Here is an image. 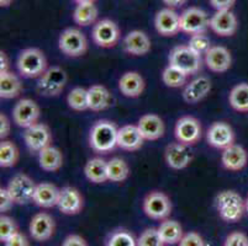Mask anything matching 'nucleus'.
Here are the masks:
<instances>
[{"label":"nucleus","mask_w":248,"mask_h":246,"mask_svg":"<svg viewBox=\"0 0 248 246\" xmlns=\"http://www.w3.org/2000/svg\"><path fill=\"white\" fill-rule=\"evenodd\" d=\"M119 128L109 119H99L89 132V145L96 154H108L117 146Z\"/></svg>","instance_id":"obj_1"},{"label":"nucleus","mask_w":248,"mask_h":246,"mask_svg":"<svg viewBox=\"0 0 248 246\" xmlns=\"http://www.w3.org/2000/svg\"><path fill=\"white\" fill-rule=\"evenodd\" d=\"M16 68L20 76L26 79H38L48 68L47 58L40 48H25L17 56Z\"/></svg>","instance_id":"obj_2"},{"label":"nucleus","mask_w":248,"mask_h":246,"mask_svg":"<svg viewBox=\"0 0 248 246\" xmlns=\"http://www.w3.org/2000/svg\"><path fill=\"white\" fill-rule=\"evenodd\" d=\"M215 207L221 219L227 223L238 222L246 212L243 198L232 189H225L216 195Z\"/></svg>","instance_id":"obj_3"},{"label":"nucleus","mask_w":248,"mask_h":246,"mask_svg":"<svg viewBox=\"0 0 248 246\" xmlns=\"http://www.w3.org/2000/svg\"><path fill=\"white\" fill-rule=\"evenodd\" d=\"M68 83V74L58 65H52L37 79L36 90L45 98H56L63 92Z\"/></svg>","instance_id":"obj_4"},{"label":"nucleus","mask_w":248,"mask_h":246,"mask_svg":"<svg viewBox=\"0 0 248 246\" xmlns=\"http://www.w3.org/2000/svg\"><path fill=\"white\" fill-rule=\"evenodd\" d=\"M169 64L180 69L189 76L199 73L202 67V58L188 44H180L174 47L169 53Z\"/></svg>","instance_id":"obj_5"},{"label":"nucleus","mask_w":248,"mask_h":246,"mask_svg":"<svg viewBox=\"0 0 248 246\" xmlns=\"http://www.w3.org/2000/svg\"><path fill=\"white\" fill-rule=\"evenodd\" d=\"M58 48L69 58L82 57L88 51V40L80 30L68 27L58 37Z\"/></svg>","instance_id":"obj_6"},{"label":"nucleus","mask_w":248,"mask_h":246,"mask_svg":"<svg viewBox=\"0 0 248 246\" xmlns=\"http://www.w3.org/2000/svg\"><path fill=\"white\" fill-rule=\"evenodd\" d=\"M36 186H37V184L31 179L28 174L20 173L11 177L6 188L14 200L15 204L26 206L29 203L33 202Z\"/></svg>","instance_id":"obj_7"},{"label":"nucleus","mask_w":248,"mask_h":246,"mask_svg":"<svg viewBox=\"0 0 248 246\" xmlns=\"http://www.w3.org/2000/svg\"><path fill=\"white\" fill-rule=\"evenodd\" d=\"M142 208L151 219L164 220L172 213V201L162 191H151L142 202Z\"/></svg>","instance_id":"obj_8"},{"label":"nucleus","mask_w":248,"mask_h":246,"mask_svg":"<svg viewBox=\"0 0 248 246\" xmlns=\"http://www.w3.org/2000/svg\"><path fill=\"white\" fill-rule=\"evenodd\" d=\"M120 27L111 19L99 20L92 30L93 42L100 48H112L120 41Z\"/></svg>","instance_id":"obj_9"},{"label":"nucleus","mask_w":248,"mask_h":246,"mask_svg":"<svg viewBox=\"0 0 248 246\" xmlns=\"http://www.w3.org/2000/svg\"><path fill=\"white\" fill-rule=\"evenodd\" d=\"M210 29V19L206 11L197 6H190L180 14V31L188 35L205 33Z\"/></svg>","instance_id":"obj_10"},{"label":"nucleus","mask_w":248,"mask_h":246,"mask_svg":"<svg viewBox=\"0 0 248 246\" xmlns=\"http://www.w3.org/2000/svg\"><path fill=\"white\" fill-rule=\"evenodd\" d=\"M202 123L195 117L183 116L175 122L174 137L179 143L186 146L195 145L202 139Z\"/></svg>","instance_id":"obj_11"},{"label":"nucleus","mask_w":248,"mask_h":246,"mask_svg":"<svg viewBox=\"0 0 248 246\" xmlns=\"http://www.w3.org/2000/svg\"><path fill=\"white\" fill-rule=\"evenodd\" d=\"M40 116L41 107L32 99H21L13 108V122L24 130L38 123Z\"/></svg>","instance_id":"obj_12"},{"label":"nucleus","mask_w":248,"mask_h":246,"mask_svg":"<svg viewBox=\"0 0 248 246\" xmlns=\"http://www.w3.org/2000/svg\"><path fill=\"white\" fill-rule=\"evenodd\" d=\"M52 132L46 123L38 122L36 125L26 128L24 132V142L30 152L38 153L47 146L52 145Z\"/></svg>","instance_id":"obj_13"},{"label":"nucleus","mask_w":248,"mask_h":246,"mask_svg":"<svg viewBox=\"0 0 248 246\" xmlns=\"http://www.w3.org/2000/svg\"><path fill=\"white\" fill-rule=\"evenodd\" d=\"M31 238L37 243H45L52 239L56 232L55 218L46 212L36 213L29 224Z\"/></svg>","instance_id":"obj_14"},{"label":"nucleus","mask_w":248,"mask_h":246,"mask_svg":"<svg viewBox=\"0 0 248 246\" xmlns=\"http://www.w3.org/2000/svg\"><path fill=\"white\" fill-rule=\"evenodd\" d=\"M234 132L231 126L224 121L214 122L210 127L207 128L206 132V142L210 146L215 149L229 148L232 144H234Z\"/></svg>","instance_id":"obj_15"},{"label":"nucleus","mask_w":248,"mask_h":246,"mask_svg":"<svg viewBox=\"0 0 248 246\" xmlns=\"http://www.w3.org/2000/svg\"><path fill=\"white\" fill-rule=\"evenodd\" d=\"M164 161L167 166L173 170H184L193 161V154L189 150V146L174 142L168 144L164 149Z\"/></svg>","instance_id":"obj_16"},{"label":"nucleus","mask_w":248,"mask_h":246,"mask_svg":"<svg viewBox=\"0 0 248 246\" xmlns=\"http://www.w3.org/2000/svg\"><path fill=\"white\" fill-rule=\"evenodd\" d=\"M84 198L79 189L73 186H64L61 188L57 208L66 216H77L83 211Z\"/></svg>","instance_id":"obj_17"},{"label":"nucleus","mask_w":248,"mask_h":246,"mask_svg":"<svg viewBox=\"0 0 248 246\" xmlns=\"http://www.w3.org/2000/svg\"><path fill=\"white\" fill-rule=\"evenodd\" d=\"M155 27L161 36L173 37L180 32V15L174 9H161L155 15Z\"/></svg>","instance_id":"obj_18"},{"label":"nucleus","mask_w":248,"mask_h":246,"mask_svg":"<svg viewBox=\"0 0 248 246\" xmlns=\"http://www.w3.org/2000/svg\"><path fill=\"white\" fill-rule=\"evenodd\" d=\"M211 89H213V83H211L210 78L205 75L197 76L191 81L186 83L183 89V100L189 105H195L207 98V95L211 92Z\"/></svg>","instance_id":"obj_19"},{"label":"nucleus","mask_w":248,"mask_h":246,"mask_svg":"<svg viewBox=\"0 0 248 246\" xmlns=\"http://www.w3.org/2000/svg\"><path fill=\"white\" fill-rule=\"evenodd\" d=\"M238 29V20L232 10L216 11L210 17V30L220 37H231Z\"/></svg>","instance_id":"obj_20"},{"label":"nucleus","mask_w":248,"mask_h":246,"mask_svg":"<svg viewBox=\"0 0 248 246\" xmlns=\"http://www.w3.org/2000/svg\"><path fill=\"white\" fill-rule=\"evenodd\" d=\"M123 47L124 51L130 56L141 57L150 53L152 42L146 32L141 30H132L124 37Z\"/></svg>","instance_id":"obj_21"},{"label":"nucleus","mask_w":248,"mask_h":246,"mask_svg":"<svg viewBox=\"0 0 248 246\" xmlns=\"http://www.w3.org/2000/svg\"><path fill=\"white\" fill-rule=\"evenodd\" d=\"M204 63L213 73H225L232 65V54L226 47L213 46L204 56Z\"/></svg>","instance_id":"obj_22"},{"label":"nucleus","mask_w":248,"mask_h":246,"mask_svg":"<svg viewBox=\"0 0 248 246\" xmlns=\"http://www.w3.org/2000/svg\"><path fill=\"white\" fill-rule=\"evenodd\" d=\"M137 127L145 141H158L166 132L163 119L155 114H146L140 117Z\"/></svg>","instance_id":"obj_23"},{"label":"nucleus","mask_w":248,"mask_h":246,"mask_svg":"<svg viewBox=\"0 0 248 246\" xmlns=\"http://www.w3.org/2000/svg\"><path fill=\"white\" fill-rule=\"evenodd\" d=\"M145 144L137 125H125L119 128L117 133V146L126 152H137Z\"/></svg>","instance_id":"obj_24"},{"label":"nucleus","mask_w":248,"mask_h":246,"mask_svg":"<svg viewBox=\"0 0 248 246\" xmlns=\"http://www.w3.org/2000/svg\"><path fill=\"white\" fill-rule=\"evenodd\" d=\"M145 79L139 72H126L119 79V90L126 98H140L145 91Z\"/></svg>","instance_id":"obj_25"},{"label":"nucleus","mask_w":248,"mask_h":246,"mask_svg":"<svg viewBox=\"0 0 248 246\" xmlns=\"http://www.w3.org/2000/svg\"><path fill=\"white\" fill-rule=\"evenodd\" d=\"M247 161V152L238 144H232L229 148L224 149L221 154V164L229 171H241L246 168Z\"/></svg>","instance_id":"obj_26"},{"label":"nucleus","mask_w":248,"mask_h":246,"mask_svg":"<svg viewBox=\"0 0 248 246\" xmlns=\"http://www.w3.org/2000/svg\"><path fill=\"white\" fill-rule=\"evenodd\" d=\"M61 188L51 182L37 184L33 195V203L40 208H53L57 207Z\"/></svg>","instance_id":"obj_27"},{"label":"nucleus","mask_w":248,"mask_h":246,"mask_svg":"<svg viewBox=\"0 0 248 246\" xmlns=\"http://www.w3.org/2000/svg\"><path fill=\"white\" fill-rule=\"evenodd\" d=\"M88 103H89L90 111H105L112 103L111 92L101 84L92 85L88 87Z\"/></svg>","instance_id":"obj_28"},{"label":"nucleus","mask_w":248,"mask_h":246,"mask_svg":"<svg viewBox=\"0 0 248 246\" xmlns=\"http://www.w3.org/2000/svg\"><path fill=\"white\" fill-rule=\"evenodd\" d=\"M84 175L90 182L95 185L105 184L109 181L108 175V161L103 158H92L88 160L84 165Z\"/></svg>","instance_id":"obj_29"},{"label":"nucleus","mask_w":248,"mask_h":246,"mask_svg":"<svg viewBox=\"0 0 248 246\" xmlns=\"http://www.w3.org/2000/svg\"><path fill=\"white\" fill-rule=\"evenodd\" d=\"M22 90V83L17 74L11 71L0 73V98L4 100H11L20 96Z\"/></svg>","instance_id":"obj_30"},{"label":"nucleus","mask_w":248,"mask_h":246,"mask_svg":"<svg viewBox=\"0 0 248 246\" xmlns=\"http://www.w3.org/2000/svg\"><path fill=\"white\" fill-rule=\"evenodd\" d=\"M38 157V165L44 171L47 173H56L63 166V153L60 149L53 145H49L45 148L44 150L37 154Z\"/></svg>","instance_id":"obj_31"},{"label":"nucleus","mask_w":248,"mask_h":246,"mask_svg":"<svg viewBox=\"0 0 248 246\" xmlns=\"http://www.w3.org/2000/svg\"><path fill=\"white\" fill-rule=\"evenodd\" d=\"M161 239L166 245H178L184 236L183 227L179 222L173 219H164L157 228Z\"/></svg>","instance_id":"obj_32"},{"label":"nucleus","mask_w":248,"mask_h":246,"mask_svg":"<svg viewBox=\"0 0 248 246\" xmlns=\"http://www.w3.org/2000/svg\"><path fill=\"white\" fill-rule=\"evenodd\" d=\"M99 11L95 3L77 4L73 11V21L78 26L87 27L90 25H95L98 19Z\"/></svg>","instance_id":"obj_33"},{"label":"nucleus","mask_w":248,"mask_h":246,"mask_svg":"<svg viewBox=\"0 0 248 246\" xmlns=\"http://www.w3.org/2000/svg\"><path fill=\"white\" fill-rule=\"evenodd\" d=\"M229 102L234 111L246 114L248 112V84L241 83L234 85L229 95Z\"/></svg>","instance_id":"obj_34"},{"label":"nucleus","mask_w":248,"mask_h":246,"mask_svg":"<svg viewBox=\"0 0 248 246\" xmlns=\"http://www.w3.org/2000/svg\"><path fill=\"white\" fill-rule=\"evenodd\" d=\"M20 159V152L16 144L3 139L0 143V166L3 169L14 168Z\"/></svg>","instance_id":"obj_35"},{"label":"nucleus","mask_w":248,"mask_h":246,"mask_svg":"<svg viewBox=\"0 0 248 246\" xmlns=\"http://www.w3.org/2000/svg\"><path fill=\"white\" fill-rule=\"evenodd\" d=\"M108 175L109 181L124 182L130 176V166L123 158H112L108 161Z\"/></svg>","instance_id":"obj_36"},{"label":"nucleus","mask_w":248,"mask_h":246,"mask_svg":"<svg viewBox=\"0 0 248 246\" xmlns=\"http://www.w3.org/2000/svg\"><path fill=\"white\" fill-rule=\"evenodd\" d=\"M188 75L183 73L180 69L168 64L162 72V81L166 87L170 89H178V87H186Z\"/></svg>","instance_id":"obj_37"},{"label":"nucleus","mask_w":248,"mask_h":246,"mask_svg":"<svg viewBox=\"0 0 248 246\" xmlns=\"http://www.w3.org/2000/svg\"><path fill=\"white\" fill-rule=\"evenodd\" d=\"M67 103H68V107L76 112H84L89 110L88 89L82 87H73L67 95Z\"/></svg>","instance_id":"obj_38"},{"label":"nucleus","mask_w":248,"mask_h":246,"mask_svg":"<svg viewBox=\"0 0 248 246\" xmlns=\"http://www.w3.org/2000/svg\"><path fill=\"white\" fill-rule=\"evenodd\" d=\"M105 246H137V239L126 229H116L109 235Z\"/></svg>","instance_id":"obj_39"},{"label":"nucleus","mask_w":248,"mask_h":246,"mask_svg":"<svg viewBox=\"0 0 248 246\" xmlns=\"http://www.w3.org/2000/svg\"><path fill=\"white\" fill-rule=\"evenodd\" d=\"M188 46L199 56H205L209 52V49L213 47L211 41L206 33H198V35L190 36L188 42Z\"/></svg>","instance_id":"obj_40"},{"label":"nucleus","mask_w":248,"mask_h":246,"mask_svg":"<svg viewBox=\"0 0 248 246\" xmlns=\"http://www.w3.org/2000/svg\"><path fill=\"white\" fill-rule=\"evenodd\" d=\"M157 228H147L137 238V246H164Z\"/></svg>","instance_id":"obj_41"},{"label":"nucleus","mask_w":248,"mask_h":246,"mask_svg":"<svg viewBox=\"0 0 248 246\" xmlns=\"http://www.w3.org/2000/svg\"><path fill=\"white\" fill-rule=\"evenodd\" d=\"M17 232H19V227H17L15 219L5 216V214H1L0 217V241L4 244Z\"/></svg>","instance_id":"obj_42"},{"label":"nucleus","mask_w":248,"mask_h":246,"mask_svg":"<svg viewBox=\"0 0 248 246\" xmlns=\"http://www.w3.org/2000/svg\"><path fill=\"white\" fill-rule=\"evenodd\" d=\"M178 246H206L204 238L197 232H189L184 234Z\"/></svg>","instance_id":"obj_43"},{"label":"nucleus","mask_w":248,"mask_h":246,"mask_svg":"<svg viewBox=\"0 0 248 246\" xmlns=\"http://www.w3.org/2000/svg\"><path fill=\"white\" fill-rule=\"evenodd\" d=\"M224 246H248V236L242 232H232L225 239Z\"/></svg>","instance_id":"obj_44"},{"label":"nucleus","mask_w":248,"mask_h":246,"mask_svg":"<svg viewBox=\"0 0 248 246\" xmlns=\"http://www.w3.org/2000/svg\"><path fill=\"white\" fill-rule=\"evenodd\" d=\"M14 206L15 202L13 200V197H11L10 193H9L8 188L6 187H1L0 188V212H1V214L9 212Z\"/></svg>","instance_id":"obj_45"},{"label":"nucleus","mask_w":248,"mask_h":246,"mask_svg":"<svg viewBox=\"0 0 248 246\" xmlns=\"http://www.w3.org/2000/svg\"><path fill=\"white\" fill-rule=\"evenodd\" d=\"M4 246H31V244L28 236L21 232H17L4 243Z\"/></svg>","instance_id":"obj_46"},{"label":"nucleus","mask_w":248,"mask_h":246,"mask_svg":"<svg viewBox=\"0 0 248 246\" xmlns=\"http://www.w3.org/2000/svg\"><path fill=\"white\" fill-rule=\"evenodd\" d=\"M61 246H89L87 240L78 234H69L64 238Z\"/></svg>","instance_id":"obj_47"},{"label":"nucleus","mask_w":248,"mask_h":246,"mask_svg":"<svg viewBox=\"0 0 248 246\" xmlns=\"http://www.w3.org/2000/svg\"><path fill=\"white\" fill-rule=\"evenodd\" d=\"M11 132V121L5 114H0V138L1 141L8 138Z\"/></svg>","instance_id":"obj_48"},{"label":"nucleus","mask_w":248,"mask_h":246,"mask_svg":"<svg viewBox=\"0 0 248 246\" xmlns=\"http://www.w3.org/2000/svg\"><path fill=\"white\" fill-rule=\"evenodd\" d=\"M209 1L216 11L231 10L236 3V0H209Z\"/></svg>","instance_id":"obj_49"},{"label":"nucleus","mask_w":248,"mask_h":246,"mask_svg":"<svg viewBox=\"0 0 248 246\" xmlns=\"http://www.w3.org/2000/svg\"><path fill=\"white\" fill-rule=\"evenodd\" d=\"M10 71V62L5 52H0V73H5Z\"/></svg>","instance_id":"obj_50"},{"label":"nucleus","mask_w":248,"mask_h":246,"mask_svg":"<svg viewBox=\"0 0 248 246\" xmlns=\"http://www.w3.org/2000/svg\"><path fill=\"white\" fill-rule=\"evenodd\" d=\"M162 1L166 4L167 8L175 9V8H180V6L184 5V4H186L188 0H162Z\"/></svg>","instance_id":"obj_51"},{"label":"nucleus","mask_w":248,"mask_h":246,"mask_svg":"<svg viewBox=\"0 0 248 246\" xmlns=\"http://www.w3.org/2000/svg\"><path fill=\"white\" fill-rule=\"evenodd\" d=\"M13 1L14 0H0V6L1 8H9L13 4Z\"/></svg>","instance_id":"obj_52"},{"label":"nucleus","mask_w":248,"mask_h":246,"mask_svg":"<svg viewBox=\"0 0 248 246\" xmlns=\"http://www.w3.org/2000/svg\"><path fill=\"white\" fill-rule=\"evenodd\" d=\"M76 4H84V3H95V0H73Z\"/></svg>","instance_id":"obj_53"},{"label":"nucleus","mask_w":248,"mask_h":246,"mask_svg":"<svg viewBox=\"0 0 248 246\" xmlns=\"http://www.w3.org/2000/svg\"><path fill=\"white\" fill-rule=\"evenodd\" d=\"M245 206H246V212L248 213V197H247V200L245 201Z\"/></svg>","instance_id":"obj_54"}]
</instances>
